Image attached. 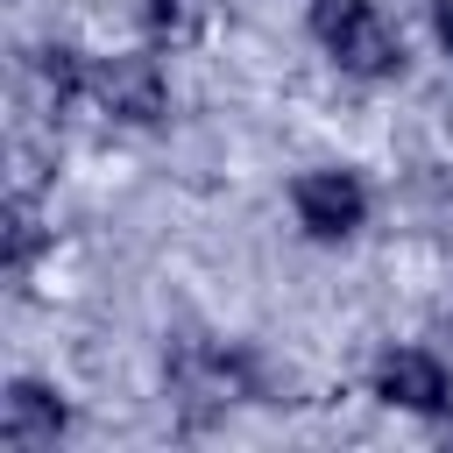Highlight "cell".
<instances>
[{"label": "cell", "mask_w": 453, "mask_h": 453, "mask_svg": "<svg viewBox=\"0 0 453 453\" xmlns=\"http://www.w3.org/2000/svg\"><path fill=\"white\" fill-rule=\"evenodd\" d=\"M375 396L403 403V411H446V368L418 347H389L375 361Z\"/></svg>", "instance_id": "obj_5"}, {"label": "cell", "mask_w": 453, "mask_h": 453, "mask_svg": "<svg viewBox=\"0 0 453 453\" xmlns=\"http://www.w3.org/2000/svg\"><path fill=\"white\" fill-rule=\"evenodd\" d=\"M92 99H99L113 120L149 127V120H163L170 85H163V64H156L149 50H120V57H106V64L92 71Z\"/></svg>", "instance_id": "obj_3"}, {"label": "cell", "mask_w": 453, "mask_h": 453, "mask_svg": "<svg viewBox=\"0 0 453 453\" xmlns=\"http://www.w3.org/2000/svg\"><path fill=\"white\" fill-rule=\"evenodd\" d=\"M163 368H170V389L184 396V411H191V418H205V411H219V403H234V396H248V382H255V368H248L241 354L212 347V340H170Z\"/></svg>", "instance_id": "obj_2"}, {"label": "cell", "mask_w": 453, "mask_h": 453, "mask_svg": "<svg viewBox=\"0 0 453 453\" xmlns=\"http://www.w3.org/2000/svg\"><path fill=\"white\" fill-rule=\"evenodd\" d=\"M64 425H71V411L57 403V389H42V382H7V396H0V439L7 446H57L64 439Z\"/></svg>", "instance_id": "obj_6"}, {"label": "cell", "mask_w": 453, "mask_h": 453, "mask_svg": "<svg viewBox=\"0 0 453 453\" xmlns=\"http://www.w3.org/2000/svg\"><path fill=\"white\" fill-rule=\"evenodd\" d=\"M432 21H439V42H446V57H453V0H432Z\"/></svg>", "instance_id": "obj_10"}, {"label": "cell", "mask_w": 453, "mask_h": 453, "mask_svg": "<svg viewBox=\"0 0 453 453\" xmlns=\"http://www.w3.org/2000/svg\"><path fill=\"white\" fill-rule=\"evenodd\" d=\"M35 85H42V99L64 113L71 99H78V85H92L85 78V64H78V50H64V42H50V50H35Z\"/></svg>", "instance_id": "obj_7"}, {"label": "cell", "mask_w": 453, "mask_h": 453, "mask_svg": "<svg viewBox=\"0 0 453 453\" xmlns=\"http://www.w3.org/2000/svg\"><path fill=\"white\" fill-rule=\"evenodd\" d=\"M142 21L156 42H198L205 28V0H142Z\"/></svg>", "instance_id": "obj_8"}, {"label": "cell", "mask_w": 453, "mask_h": 453, "mask_svg": "<svg viewBox=\"0 0 453 453\" xmlns=\"http://www.w3.org/2000/svg\"><path fill=\"white\" fill-rule=\"evenodd\" d=\"M35 248H42V219H35V205H28V191L7 205V276H28V262H35Z\"/></svg>", "instance_id": "obj_9"}, {"label": "cell", "mask_w": 453, "mask_h": 453, "mask_svg": "<svg viewBox=\"0 0 453 453\" xmlns=\"http://www.w3.org/2000/svg\"><path fill=\"white\" fill-rule=\"evenodd\" d=\"M290 198H297V219H304L319 241H347V234L361 226V212H368V191H361L347 170H304V177L290 184Z\"/></svg>", "instance_id": "obj_4"}, {"label": "cell", "mask_w": 453, "mask_h": 453, "mask_svg": "<svg viewBox=\"0 0 453 453\" xmlns=\"http://www.w3.org/2000/svg\"><path fill=\"white\" fill-rule=\"evenodd\" d=\"M311 28L333 50V64L354 78H396L403 71V35L368 0H311Z\"/></svg>", "instance_id": "obj_1"}]
</instances>
